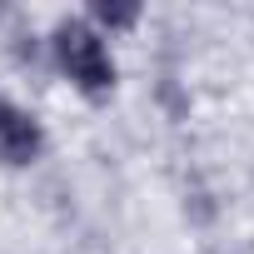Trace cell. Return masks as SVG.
Here are the masks:
<instances>
[{"instance_id":"6da1fadb","label":"cell","mask_w":254,"mask_h":254,"mask_svg":"<svg viewBox=\"0 0 254 254\" xmlns=\"http://www.w3.org/2000/svg\"><path fill=\"white\" fill-rule=\"evenodd\" d=\"M50 60L55 70L85 95V100H105L115 90V55L110 40L85 20V15H65L50 30Z\"/></svg>"},{"instance_id":"7a4b0ae2","label":"cell","mask_w":254,"mask_h":254,"mask_svg":"<svg viewBox=\"0 0 254 254\" xmlns=\"http://www.w3.org/2000/svg\"><path fill=\"white\" fill-rule=\"evenodd\" d=\"M45 155V130H40V120L0 95V165L5 170H30L35 160Z\"/></svg>"},{"instance_id":"3957f363","label":"cell","mask_w":254,"mask_h":254,"mask_svg":"<svg viewBox=\"0 0 254 254\" xmlns=\"http://www.w3.org/2000/svg\"><path fill=\"white\" fill-rule=\"evenodd\" d=\"M140 15H145V10L135 5V0H95L85 20H90L100 35H120V30H135Z\"/></svg>"}]
</instances>
